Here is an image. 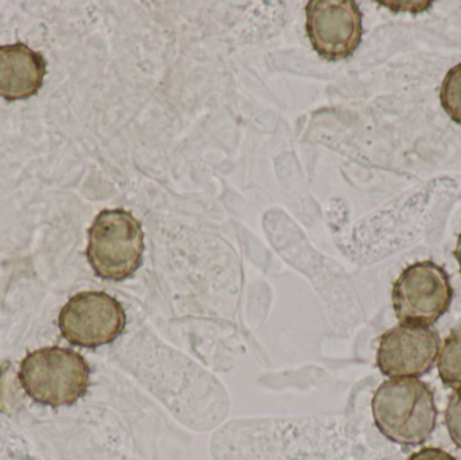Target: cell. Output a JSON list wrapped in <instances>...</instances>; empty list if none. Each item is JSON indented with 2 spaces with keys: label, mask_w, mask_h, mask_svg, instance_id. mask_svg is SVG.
Returning <instances> with one entry per match:
<instances>
[{
  "label": "cell",
  "mask_w": 461,
  "mask_h": 460,
  "mask_svg": "<svg viewBox=\"0 0 461 460\" xmlns=\"http://www.w3.org/2000/svg\"><path fill=\"white\" fill-rule=\"evenodd\" d=\"M371 410L379 432L405 447L424 445L438 424L435 394L419 378L384 381L374 393Z\"/></svg>",
  "instance_id": "obj_1"
},
{
  "label": "cell",
  "mask_w": 461,
  "mask_h": 460,
  "mask_svg": "<svg viewBox=\"0 0 461 460\" xmlns=\"http://www.w3.org/2000/svg\"><path fill=\"white\" fill-rule=\"evenodd\" d=\"M142 221L123 208L103 210L88 230L86 258L97 277L105 281L131 278L143 264Z\"/></svg>",
  "instance_id": "obj_2"
},
{
  "label": "cell",
  "mask_w": 461,
  "mask_h": 460,
  "mask_svg": "<svg viewBox=\"0 0 461 460\" xmlns=\"http://www.w3.org/2000/svg\"><path fill=\"white\" fill-rule=\"evenodd\" d=\"M19 383L38 404L73 405L88 392L91 367L81 354L69 348H40L22 361Z\"/></svg>",
  "instance_id": "obj_3"
},
{
  "label": "cell",
  "mask_w": 461,
  "mask_h": 460,
  "mask_svg": "<svg viewBox=\"0 0 461 460\" xmlns=\"http://www.w3.org/2000/svg\"><path fill=\"white\" fill-rule=\"evenodd\" d=\"M454 294L444 267L433 261L416 262L393 285V307L401 324L430 327L448 312Z\"/></svg>",
  "instance_id": "obj_4"
},
{
  "label": "cell",
  "mask_w": 461,
  "mask_h": 460,
  "mask_svg": "<svg viewBox=\"0 0 461 460\" xmlns=\"http://www.w3.org/2000/svg\"><path fill=\"white\" fill-rule=\"evenodd\" d=\"M127 326L123 305L105 292H80L59 316L62 337L70 345L97 348L115 342Z\"/></svg>",
  "instance_id": "obj_5"
},
{
  "label": "cell",
  "mask_w": 461,
  "mask_h": 460,
  "mask_svg": "<svg viewBox=\"0 0 461 460\" xmlns=\"http://www.w3.org/2000/svg\"><path fill=\"white\" fill-rule=\"evenodd\" d=\"M306 34L327 61L348 59L363 37V14L354 0H311L305 7Z\"/></svg>",
  "instance_id": "obj_6"
},
{
  "label": "cell",
  "mask_w": 461,
  "mask_h": 460,
  "mask_svg": "<svg viewBox=\"0 0 461 460\" xmlns=\"http://www.w3.org/2000/svg\"><path fill=\"white\" fill-rule=\"evenodd\" d=\"M440 348L432 327L400 324L379 339L376 366L389 378H420L435 367Z\"/></svg>",
  "instance_id": "obj_7"
},
{
  "label": "cell",
  "mask_w": 461,
  "mask_h": 460,
  "mask_svg": "<svg viewBox=\"0 0 461 460\" xmlns=\"http://www.w3.org/2000/svg\"><path fill=\"white\" fill-rule=\"evenodd\" d=\"M46 76L42 54L26 43L0 46V97L7 102L26 100L38 94Z\"/></svg>",
  "instance_id": "obj_8"
},
{
  "label": "cell",
  "mask_w": 461,
  "mask_h": 460,
  "mask_svg": "<svg viewBox=\"0 0 461 460\" xmlns=\"http://www.w3.org/2000/svg\"><path fill=\"white\" fill-rule=\"evenodd\" d=\"M436 365L444 385L461 393V329H455L446 338Z\"/></svg>",
  "instance_id": "obj_9"
},
{
  "label": "cell",
  "mask_w": 461,
  "mask_h": 460,
  "mask_svg": "<svg viewBox=\"0 0 461 460\" xmlns=\"http://www.w3.org/2000/svg\"><path fill=\"white\" fill-rule=\"evenodd\" d=\"M440 100L449 118L461 126V64L449 69L444 77Z\"/></svg>",
  "instance_id": "obj_10"
},
{
  "label": "cell",
  "mask_w": 461,
  "mask_h": 460,
  "mask_svg": "<svg viewBox=\"0 0 461 460\" xmlns=\"http://www.w3.org/2000/svg\"><path fill=\"white\" fill-rule=\"evenodd\" d=\"M446 424L449 437L461 450V393H455L449 399L446 410Z\"/></svg>",
  "instance_id": "obj_11"
},
{
  "label": "cell",
  "mask_w": 461,
  "mask_h": 460,
  "mask_svg": "<svg viewBox=\"0 0 461 460\" xmlns=\"http://www.w3.org/2000/svg\"><path fill=\"white\" fill-rule=\"evenodd\" d=\"M409 460H456L451 454L440 448H422L419 453H414Z\"/></svg>",
  "instance_id": "obj_12"
},
{
  "label": "cell",
  "mask_w": 461,
  "mask_h": 460,
  "mask_svg": "<svg viewBox=\"0 0 461 460\" xmlns=\"http://www.w3.org/2000/svg\"><path fill=\"white\" fill-rule=\"evenodd\" d=\"M455 258H456L457 264H459L461 273V232L459 238H457L456 248L454 251Z\"/></svg>",
  "instance_id": "obj_13"
}]
</instances>
